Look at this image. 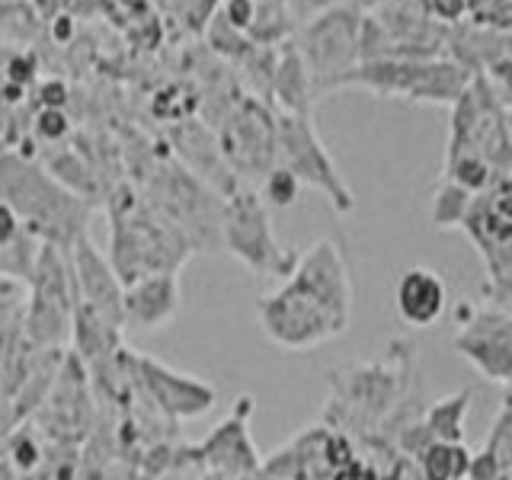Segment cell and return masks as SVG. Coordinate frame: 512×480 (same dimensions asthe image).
<instances>
[{"label": "cell", "instance_id": "6da1fadb", "mask_svg": "<svg viewBox=\"0 0 512 480\" xmlns=\"http://www.w3.org/2000/svg\"><path fill=\"white\" fill-rule=\"evenodd\" d=\"M109 266L122 285L154 272H180L196 250L176 224L157 212L132 183H119L106 199Z\"/></svg>", "mask_w": 512, "mask_h": 480}, {"label": "cell", "instance_id": "7a4b0ae2", "mask_svg": "<svg viewBox=\"0 0 512 480\" xmlns=\"http://www.w3.org/2000/svg\"><path fill=\"white\" fill-rule=\"evenodd\" d=\"M0 202H7L39 244L71 250L87 234L90 205L23 154H0Z\"/></svg>", "mask_w": 512, "mask_h": 480}, {"label": "cell", "instance_id": "3957f363", "mask_svg": "<svg viewBox=\"0 0 512 480\" xmlns=\"http://www.w3.org/2000/svg\"><path fill=\"white\" fill-rule=\"evenodd\" d=\"M359 23L362 7L343 0V4H333L295 26L292 45L308 68L314 103L333 90H343L346 77L359 64Z\"/></svg>", "mask_w": 512, "mask_h": 480}, {"label": "cell", "instance_id": "277c9868", "mask_svg": "<svg viewBox=\"0 0 512 480\" xmlns=\"http://www.w3.org/2000/svg\"><path fill=\"white\" fill-rule=\"evenodd\" d=\"M471 71L461 68L448 55L436 58H378L359 61L346 77V87H359L381 96V100H410V103H445L452 106L468 90Z\"/></svg>", "mask_w": 512, "mask_h": 480}, {"label": "cell", "instance_id": "5b68a950", "mask_svg": "<svg viewBox=\"0 0 512 480\" xmlns=\"http://www.w3.org/2000/svg\"><path fill=\"white\" fill-rule=\"evenodd\" d=\"M218 240L221 250H228L253 276L263 279H285L298 256L295 250L279 244L269 205L256 192V186H244V183L224 196Z\"/></svg>", "mask_w": 512, "mask_h": 480}, {"label": "cell", "instance_id": "8992f818", "mask_svg": "<svg viewBox=\"0 0 512 480\" xmlns=\"http://www.w3.org/2000/svg\"><path fill=\"white\" fill-rule=\"evenodd\" d=\"M276 164L301 183L320 192L336 215H352L356 212V196L346 176L336 167L333 154L327 151L324 138L317 135L311 116H288V112H276Z\"/></svg>", "mask_w": 512, "mask_h": 480}, {"label": "cell", "instance_id": "52a82bcc", "mask_svg": "<svg viewBox=\"0 0 512 480\" xmlns=\"http://www.w3.org/2000/svg\"><path fill=\"white\" fill-rule=\"evenodd\" d=\"M215 144L237 183L253 186V180L276 167V112L263 100L244 93L215 122Z\"/></svg>", "mask_w": 512, "mask_h": 480}, {"label": "cell", "instance_id": "ba28073f", "mask_svg": "<svg viewBox=\"0 0 512 480\" xmlns=\"http://www.w3.org/2000/svg\"><path fill=\"white\" fill-rule=\"evenodd\" d=\"M512 186L509 176L496 180L490 189L477 192L461 221V231L471 237L480 260L487 266L484 295L493 308L509 311V276H512Z\"/></svg>", "mask_w": 512, "mask_h": 480}, {"label": "cell", "instance_id": "9c48e42d", "mask_svg": "<svg viewBox=\"0 0 512 480\" xmlns=\"http://www.w3.org/2000/svg\"><path fill=\"white\" fill-rule=\"evenodd\" d=\"M26 336L36 346H61L71 340V317L77 308V285L68 250L42 244L29 272Z\"/></svg>", "mask_w": 512, "mask_h": 480}, {"label": "cell", "instance_id": "30bf717a", "mask_svg": "<svg viewBox=\"0 0 512 480\" xmlns=\"http://www.w3.org/2000/svg\"><path fill=\"white\" fill-rule=\"evenodd\" d=\"M256 320L269 340L288 352L317 349L349 330V324L336 320L324 304L301 292L292 279H282L279 288L256 301Z\"/></svg>", "mask_w": 512, "mask_h": 480}, {"label": "cell", "instance_id": "8fae6325", "mask_svg": "<svg viewBox=\"0 0 512 480\" xmlns=\"http://www.w3.org/2000/svg\"><path fill=\"white\" fill-rule=\"evenodd\" d=\"M455 352L474 365L480 378L493 384H509L512 378V317L493 304H458Z\"/></svg>", "mask_w": 512, "mask_h": 480}, {"label": "cell", "instance_id": "7c38bea8", "mask_svg": "<svg viewBox=\"0 0 512 480\" xmlns=\"http://www.w3.org/2000/svg\"><path fill=\"white\" fill-rule=\"evenodd\" d=\"M128 368H132V384L144 397V404H151L167 420H199L218 400L215 384H208L196 375L176 372V368L144 356V352L132 349Z\"/></svg>", "mask_w": 512, "mask_h": 480}, {"label": "cell", "instance_id": "4fadbf2b", "mask_svg": "<svg viewBox=\"0 0 512 480\" xmlns=\"http://www.w3.org/2000/svg\"><path fill=\"white\" fill-rule=\"evenodd\" d=\"M285 279H292L301 292H308L317 304L343 320V324H352V272H349V260L340 240L333 237H320L314 244L295 256V266Z\"/></svg>", "mask_w": 512, "mask_h": 480}, {"label": "cell", "instance_id": "5bb4252c", "mask_svg": "<svg viewBox=\"0 0 512 480\" xmlns=\"http://www.w3.org/2000/svg\"><path fill=\"white\" fill-rule=\"evenodd\" d=\"M253 404L250 397H240L237 407L224 416V420L208 432L202 439V445L196 448L199 461L205 464L208 471L228 480H240L260 471V452L250 439L247 429V416H250Z\"/></svg>", "mask_w": 512, "mask_h": 480}, {"label": "cell", "instance_id": "9a60e30c", "mask_svg": "<svg viewBox=\"0 0 512 480\" xmlns=\"http://www.w3.org/2000/svg\"><path fill=\"white\" fill-rule=\"evenodd\" d=\"M68 260L77 285V301L87 304L93 314H100L106 324L122 330V282L90 234H84L68 250Z\"/></svg>", "mask_w": 512, "mask_h": 480}, {"label": "cell", "instance_id": "2e32d148", "mask_svg": "<svg viewBox=\"0 0 512 480\" xmlns=\"http://www.w3.org/2000/svg\"><path fill=\"white\" fill-rule=\"evenodd\" d=\"M180 279L176 272H154L122 285V330L157 333L180 317Z\"/></svg>", "mask_w": 512, "mask_h": 480}, {"label": "cell", "instance_id": "e0dca14e", "mask_svg": "<svg viewBox=\"0 0 512 480\" xmlns=\"http://www.w3.org/2000/svg\"><path fill=\"white\" fill-rule=\"evenodd\" d=\"M394 308L407 327L426 330L432 324H439L448 308L445 279L429 266H407L394 285Z\"/></svg>", "mask_w": 512, "mask_h": 480}, {"label": "cell", "instance_id": "ac0fdd59", "mask_svg": "<svg viewBox=\"0 0 512 480\" xmlns=\"http://www.w3.org/2000/svg\"><path fill=\"white\" fill-rule=\"evenodd\" d=\"M173 151L186 164V170L192 176H199L205 186H212L218 196H228V192H234L240 186L218 154L215 135L208 132L202 122L186 119V122H180V128H173Z\"/></svg>", "mask_w": 512, "mask_h": 480}, {"label": "cell", "instance_id": "d6986e66", "mask_svg": "<svg viewBox=\"0 0 512 480\" xmlns=\"http://www.w3.org/2000/svg\"><path fill=\"white\" fill-rule=\"evenodd\" d=\"M269 106H279V112H288V116H311L314 109L311 77L292 39H285L276 48V64H272L269 80Z\"/></svg>", "mask_w": 512, "mask_h": 480}, {"label": "cell", "instance_id": "ffe728a7", "mask_svg": "<svg viewBox=\"0 0 512 480\" xmlns=\"http://www.w3.org/2000/svg\"><path fill=\"white\" fill-rule=\"evenodd\" d=\"M330 384L340 388L349 407H359V410H368L378 416L397 400L400 375L384 365H362V368H352V378H343L340 372L336 375L330 372Z\"/></svg>", "mask_w": 512, "mask_h": 480}, {"label": "cell", "instance_id": "44dd1931", "mask_svg": "<svg viewBox=\"0 0 512 480\" xmlns=\"http://www.w3.org/2000/svg\"><path fill=\"white\" fill-rule=\"evenodd\" d=\"M39 247L42 244L29 234L20 215L7 202H0V276L26 285L32 266H36Z\"/></svg>", "mask_w": 512, "mask_h": 480}, {"label": "cell", "instance_id": "7402d4cb", "mask_svg": "<svg viewBox=\"0 0 512 480\" xmlns=\"http://www.w3.org/2000/svg\"><path fill=\"white\" fill-rule=\"evenodd\" d=\"M471 400L474 391L464 388L429 404V410L423 413V426L429 429V436L436 442H464V420H468Z\"/></svg>", "mask_w": 512, "mask_h": 480}, {"label": "cell", "instance_id": "603a6c76", "mask_svg": "<svg viewBox=\"0 0 512 480\" xmlns=\"http://www.w3.org/2000/svg\"><path fill=\"white\" fill-rule=\"evenodd\" d=\"M416 458H420L423 480H464L471 452L464 442H429Z\"/></svg>", "mask_w": 512, "mask_h": 480}, {"label": "cell", "instance_id": "cb8c5ba5", "mask_svg": "<svg viewBox=\"0 0 512 480\" xmlns=\"http://www.w3.org/2000/svg\"><path fill=\"white\" fill-rule=\"evenodd\" d=\"M471 192H464L461 186L442 180L439 189L432 192V208H429V221L436 228H461L464 215H468V205H471Z\"/></svg>", "mask_w": 512, "mask_h": 480}, {"label": "cell", "instance_id": "d4e9b609", "mask_svg": "<svg viewBox=\"0 0 512 480\" xmlns=\"http://www.w3.org/2000/svg\"><path fill=\"white\" fill-rule=\"evenodd\" d=\"M260 183L263 186L256 189V192H260L263 202L269 208H292L298 202V196H301V183L285 167H279V164L272 167Z\"/></svg>", "mask_w": 512, "mask_h": 480}, {"label": "cell", "instance_id": "484cf974", "mask_svg": "<svg viewBox=\"0 0 512 480\" xmlns=\"http://www.w3.org/2000/svg\"><path fill=\"white\" fill-rule=\"evenodd\" d=\"M484 448H487L490 455H496V461H500L503 468H512V420H509V404H503L500 416H496V423L490 429Z\"/></svg>", "mask_w": 512, "mask_h": 480}, {"label": "cell", "instance_id": "4316f807", "mask_svg": "<svg viewBox=\"0 0 512 480\" xmlns=\"http://www.w3.org/2000/svg\"><path fill=\"white\" fill-rule=\"evenodd\" d=\"M36 135L42 141H64L71 135V119L64 116V109H39V116H36Z\"/></svg>", "mask_w": 512, "mask_h": 480}, {"label": "cell", "instance_id": "83f0119b", "mask_svg": "<svg viewBox=\"0 0 512 480\" xmlns=\"http://www.w3.org/2000/svg\"><path fill=\"white\" fill-rule=\"evenodd\" d=\"M506 474H509V468H503V464L496 461V455H490L487 448H480V452H471L464 480H500Z\"/></svg>", "mask_w": 512, "mask_h": 480}, {"label": "cell", "instance_id": "f1b7e54d", "mask_svg": "<svg viewBox=\"0 0 512 480\" xmlns=\"http://www.w3.org/2000/svg\"><path fill=\"white\" fill-rule=\"evenodd\" d=\"M426 10L439 26H455L468 13V0H426Z\"/></svg>", "mask_w": 512, "mask_h": 480}, {"label": "cell", "instance_id": "f546056e", "mask_svg": "<svg viewBox=\"0 0 512 480\" xmlns=\"http://www.w3.org/2000/svg\"><path fill=\"white\" fill-rule=\"evenodd\" d=\"M4 77L16 87H29L36 80V58L32 55H10V61L4 64Z\"/></svg>", "mask_w": 512, "mask_h": 480}, {"label": "cell", "instance_id": "4dcf8cb0", "mask_svg": "<svg viewBox=\"0 0 512 480\" xmlns=\"http://www.w3.org/2000/svg\"><path fill=\"white\" fill-rule=\"evenodd\" d=\"M429 442H436V439L429 436V429L423 426V420H420V423H413V426H407L404 432H400V448H404V452H410V455H423V448H426Z\"/></svg>", "mask_w": 512, "mask_h": 480}, {"label": "cell", "instance_id": "1f68e13d", "mask_svg": "<svg viewBox=\"0 0 512 480\" xmlns=\"http://www.w3.org/2000/svg\"><path fill=\"white\" fill-rule=\"evenodd\" d=\"M39 103L42 109H64V103H68V87H64L61 80H45L39 87Z\"/></svg>", "mask_w": 512, "mask_h": 480}, {"label": "cell", "instance_id": "d6a6232c", "mask_svg": "<svg viewBox=\"0 0 512 480\" xmlns=\"http://www.w3.org/2000/svg\"><path fill=\"white\" fill-rule=\"evenodd\" d=\"M333 4H343V0H288V7H292V20H295V26L308 20V16H314V13H320V10L333 7Z\"/></svg>", "mask_w": 512, "mask_h": 480}, {"label": "cell", "instance_id": "836d02e7", "mask_svg": "<svg viewBox=\"0 0 512 480\" xmlns=\"http://www.w3.org/2000/svg\"><path fill=\"white\" fill-rule=\"evenodd\" d=\"M221 0H189V20L196 29H205V23L212 20V13L218 10Z\"/></svg>", "mask_w": 512, "mask_h": 480}, {"label": "cell", "instance_id": "e575fe53", "mask_svg": "<svg viewBox=\"0 0 512 480\" xmlns=\"http://www.w3.org/2000/svg\"><path fill=\"white\" fill-rule=\"evenodd\" d=\"M20 292H23V285H20V282H13V279H7V276H0V301H13Z\"/></svg>", "mask_w": 512, "mask_h": 480}]
</instances>
